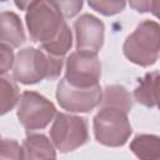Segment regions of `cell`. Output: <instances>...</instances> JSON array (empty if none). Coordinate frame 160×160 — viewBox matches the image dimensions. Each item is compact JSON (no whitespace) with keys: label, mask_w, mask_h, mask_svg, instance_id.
Here are the masks:
<instances>
[{"label":"cell","mask_w":160,"mask_h":160,"mask_svg":"<svg viewBox=\"0 0 160 160\" xmlns=\"http://www.w3.org/2000/svg\"><path fill=\"white\" fill-rule=\"evenodd\" d=\"M62 56H55L44 49L25 48L15 58L12 78L22 84H35L44 79H56L62 69Z\"/></svg>","instance_id":"1"},{"label":"cell","mask_w":160,"mask_h":160,"mask_svg":"<svg viewBox=\"0 0 160 160\" xmlns=\"http://www.w3.org/2000/svg\"><path fill=\"white\" fill-rule=\"evenodd\" d=\"M26 10L30 39L40 46L51 42L66 25L64 16L50 0H35Z\"/></svg>","instance_id":"2"},{"label":"cell","mask_w":160,"mask_h":160,"mask_svg":"<svg viewBox=\"0 0 160 160\" xmlns=\"http://www.w3.org/2000/svg\"><path fill=\"white\" fill-rule=\"evenodd\" d=\"M124 55L140 66L152 65L160 54V25L152 20L141 21L126 38Z\"/></svg>","instance_id":"3"},{"label":"cell","mask_w":160,"mask_h":160,"mask_svg":"<svg viewBox=\"0 0 160 160\" xmlns=\"http://www.w3.org/2000/svg\"><path fill=\"white\" fill-rule=\"evenodd\" d=\"M94 134L96 140L105 146L116 148L124 145L131 134L128 112L101 106L94 118Z\"/></svg>","instance_id":"4"},{"label":"cell","mask_w":160,"mask_h":160,"mask_svg":"<svg viewBox=\"0 0 160 160\" xmlns=\"http://www.w3.org/2000/svg\"><path fill=\"white\" fill-rule=\"evenodd\" d=\"M88 122L84 118L64 112L56 114L50 129V139L61 152L72 151L88 141Z\"/></svg>","instance_id":"5"},{"label":"cell","mask_w":160,"mask_h":160,"mask_svg":"<svg viewBox=\"0 0 160 160\" xmlns=\"http://www.w3.org/2000/svg\"><path fill=\"white\" fill-rule=\"evenodd\" d=\"M56 116L51 101L35 91H24L18 105V119L26 130H39L49 125Z\"/></svg>","instance_id":"6"},{"label":"cell","mask_w":160,"mask_h":160,"mask_svg":"<svg viewBox=\"0 0 160 160\" xmlns=\"http://www.w3.org/2000/svg\"><path fill=\"white\" fill-rule=\"evenodd\" d=\"M96 54L86 50H78L70 54L65 64V79L79 88L99 85L101 64Z\"/></svg>","instance_id":"7"},{"label":"cell","mask_w":160,"mask_h":160,"mask_svg":"<svg viewBox=\"0 0 160 160\" xmlns=\"http://www.w3.org/2000/svg\"><path fill=\"white\" fill-rule=\"evenodd\" d=\"M56 99L60 106L70 112H88L101 102L102 90L100 85L91 88L74 86L66 79H62L56 89Z\"/></svg>","instance_id":"8"},{"label":"cell","mask_w":160,"mask_h":160,"mask_svg":"<svg viewBox=\"0 0 160 160\" xmlns=\"http://www.w3.org/2000/svg\"><path fill=\"white\" fill-rule=\"evenodd\" d=\"M104 30L105 26L98 18L90 14L79 16L75 21L76 49L98 52L104 44Z\"/></svg>","instance_id":"9"},{"label":"cell","mask_w":160,"mask_h":160,"mask_svg":"<svg viewBox=\"0 0 160 160\" xmlns=\"http://www.w3.org/2000/svg\"><path fill=\"white\" fill-rule=\"evenodd\" d=\"M24 159H54L55 145L42 134H30L22 142Z\"/></svg>","instance_id":"10"},{"label":"cell","mask_w":160,"mask_h":160,"mask_svg":"<svg viewBox=\"0 0 160 160\" xmlns=\"http://www.w3.org/2000/svg\"><path fill=\"white\" fill-rule=\"evenodd\" d=\"M25 39L26 36L19 16L11 11H4L1 14V42L18 48L24 44Z\"/></svg>","instance_id":"11"},{"label":"cell","mask_w":160,"mask_h":160,"mask_svg":"<svg viewBox=\"0 0 160 160\" xmlns=\"http://www.w3.org/2000/svg\"><path fill=\"white\" fill-rule=\"evenodd\" d=\"M131 151L140 159H160V138L156 135H138L130 144Z\"/></svg>","instance_id":"12"},{"label":"cell","mask_w":160,"mask_h":160,"mask_svg":"<svg viewBox=\"0 0 160 160\" xmlns=\"http://www.w3.org/2000/svg\"><path fill=\"white\" fill-rule=\"evenodd\" d=\"M101 106L114 108L129 112L132 108V101L129 91L121 85H110L106 86L102 92Z\"/></svg>","instance_id":"13"},{"label":"cell","mask_w":160,"mask_h":160,"mask_svg":"<svg viewBox=\"0 0 160 160\" xmlns=\"http://www.w3.org/2000/svg\"><path fill=\"white\" fill-rule=\"evenodd\" d=\"M14 79V78H12ZM12 79L2 76L0 79V100H1V114H6L11 110L20 100V94L16 84Z\"/></svg>","instance_id":"14"},{"label":"cell","mask_w":160,"mask_h":160,"mask_svg":"<svg viewBox=\"0 0 160 160\" xmlns=\"http://www.w3.org/2000/svg\"><path fill=\"white\" fill-rule=\"evenodd\" d=\"M72 45V36H71V30L69 28V25L66 24L64 26V29L61 30V32L49 44L41 46V49H44L45 51H48L51 55L55 56H64Z\"/></svg>","instance_id":"15"},{"label":"cell","mask_w":160,"mask_h":160,"mask_svg":"<svg viewBox=\"0 0 160 160\" xmlns=\"http://www.w3.org/2000/svg\"><path fill=\"white\" fill-rule=\"evenodd\" d=\"M154 72H148L140 81L139 85L136 86L134 91V98L135 100L148 108L154 106V100H152V84H154Z\"/></svg>","instance_id":"16"},{"label":"cell","mask_w":160,"mask_h":160,"mask_svg":"<svg viewBox=\"0 0 160 160\" xmlns=\"http://www.w3.org/2000/svg\"><path fill=\"white\" fill-rule=\"evenodd\" d=\"M91 9L105 15L111 16L121 12L125 9V0H88Z\"/></svg>","instance_id":"17"},{"label":"cell","mask_w":160,"mask_h":160,"mask_svg":"<svg viewBox=\"0 0 160 160\" xmlns=\"http://www.w3.org/2000/svg\"><path fill=\"white\" fill-rule=\"evenodd\" d=\"M0 159H24V149L20 146L15 140L11 139H2L1 148H0Z\"/></svg>","instance_id":"18"},{"label":"cell","mask_w":160,"mask_h":160,"mask_svg":"<svg viewBox=\"0 0 160 160\" xmlns=\"http://www.w3.org/2000/svg\"><path fill=\"white\" fill-rule=\"evenodd\" d=\"M64 18L75 16L82 8L84 0H50Z\"/></svg>","instance_id":"19"},{"label":"cell","mask_w":160,"mask_h":160,"mask_svg":"<svg viewBox=\"0 0 160 160\" xmlns=\"http://www.w3.org/2000/svg\"><path fill=\"white\" fill-rule=\"evenodd\" d=\"M1 61H0V71L4 75L8 70H10L14 66L15 62V58H14V52L10 45L1 42Z\"/></svg>","instance_id":"20"},{"label":"cell","mask_w":160,"mask_h":160,"mask_svg":"<svg viewBox=\"0 0 160 160\" xmlns=\"http://www.w3.org/2000/svg\"><path fill=\"white\" fill-rule=\"evenodd\" d=\"M152 100L154 105L160 109V72L155 71L154 75V84H152Z\"/></svg>","instance_id":"21"},{"label":"cell","mask_w":160,"mask_h":160,"mask_svg":"<svg viewBox=\"0 0 160 160\" xmlns=\"http://www.w3.org/2000/svg\"><path fill=\"white\" fill-rule=\"evenodd\" d=\"M129 4L134 10L139 12H146L150 11L151 0H129Z\"/></svg>","instance_id":"22"},{"label":"cell","mask_w":160,"mask_h":160,"mask_svg":"<svg viewBox=\"0 0 160 160\" xmlns=\"http://www.w3.org/2000/svg\"><path fill=\"white\" fill-rule=\"evenodd\" d=\"M150 11L160 20V0H151Z\"/></svg>","instance_id":"23"},{"label":"cell","mask_w":160,"mask_h":160,"mask_svg":"<svg viewBox=\"0 0 160 160\" xmlns=\"http://www.w3.org/2000/svg\"><path fill=\"white\" fill-rule=\"evenodd\" d=\"M14 1H15L16 6H18L20 10H25V9H28L35 0H14Z\"/></svg>","instance_id":"24"}]
</instances>
